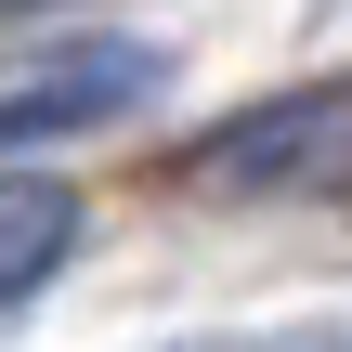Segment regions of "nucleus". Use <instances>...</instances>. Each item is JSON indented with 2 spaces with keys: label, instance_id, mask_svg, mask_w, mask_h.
I'll return each instance as SVG.
<instances>
[{
  "label": "nucleus",
  "instance_id": "1",
  "mask_svg": "<svg viewBox=\"0 0 352 352\" xmlns=\"http://www.w3.org/2000/svg\"><path fill=\"white\" fill-rule=\"evenodd\" d=\"M183 196H222V209H261V196H340L352 183V78H314V91H274L222 131H196L170 157Z\"/></svg>",
  "mask_w": 352,
  "mask_h": 352
},
{
  "label": "nucleus",
  "instance_id": "2",
  "mask_svg": "<svg viewBox=\"0 0 352 352\" xmlns=\"http://www.w3.org/2000/svg\"><path fill=\"white\" fill-rule=\"evenodd\" d=\"M144 91H170V52H157V39H65L52 65L0 78V144H65V131H104V118H131Z\"/></svg>",
  "mask_w": 352,
  "mask_h": 352
},
{
  "label": "nucleus",
  "instance_id": "3",
  "mask_svg": "<svg viewBox=\"0 0 352 352\" xmlns=\"http://www.w3.org/2000/svg\"><path fill=\"white\" fill-rule=\"evenodd\" d=\"M65 248H78V183H52V170H0V300H26Z\"/></svg>",
  "mask_w": 352,
  "mask_h": 352
},
{
  "label": "nucleus",
  "instance_id": "4",
  "mask_svg": "<svg viewBox=\"0 0 352 352\" xmlns=\"http://www.w3.org/2000/svg\"><path fill=\"white\" fill-rule=\"evenodd\" d=\"M26 13H52V0H0V26H26Z\"/></svg>",
  "mask_w": 352,
  "mask_h": 352
}]
</instances>
